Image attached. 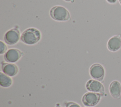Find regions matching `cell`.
I'll return each instance as SVG.
<instances>
[{
	"label": "cell",
	"mask_w": 121,
	"mask_h": 107,
	"mask_svg": "<svg viewBox=\"0 0 121 107\" xmlns=\"http://www.w3.org/2000/svg\"><path fill=\"white\" fill-rule=\"evenodd\" d=\"M117 0H107V1L110 3H114Z\"/></svg>",
	"instance_id": "obj_14"
},
{
	"label": "cell",
	"mask_w": 121,
	"mask_h": 107,
	"mask_svg": "<svg viewBox=\"0 0 121 107\" xmlns=\"http://www.w3.org/2000/svg\"><path fill=\"white\" fill-rule=\"evenodd\" d=\"M55 107H61L60 106V105H59V104H57L56 105V106H55Z\"/></svg>",
	"instance_id": "obj_15"
},
{
	"label": "cell",
	"mask_w": 121,
	"mask_h": 107,
	"mask_svg": "<svg viewBox=\"0 0 121 107\" xmlns=\"http://www.w3.org/2000/svg\"><path fill=\"white\" fill-rule=\"evenodd\" d=\"M7 48L6 45L1 41H0V54H4L7 50Z\"/></svg>",
	"instance_id": "obj_12"
},
{
	"label": "cell",
	"mask_w": 121,
	"mask_h": 107,
	"mask_svg": "<svg viewBox=\"0 0 121 107\" xmlns=\"http://www.w3.org/2000/svg\"><path fill=\"white\" fill-rule=\"evenodd\" d=\"M121 47V38L120 36L116 35L109 39L107 42L108 49L112 52L118 51Z\"/></svg>",
	"instance_id": "obj_8"
},
{
	"label": "cell",
	"mask_w": 121,
	"mask_h": 107,
	"mask_svg": "<svg viewBox=\"0 0 121 107\" xmlns=\"http://www.w3.org/2000/svg\"><path fill=\"white\" fill-rule=\"evenodd\" d=\"M66 0V1H71V0Z\"/></svg>",
	"instance_id": "obj_16"
},
{
	"label": "cell",
	"mask_w": 121,
	"mask_h": 107,
	"mask_svg": "<svg viewBox=\"0 0 121 107\" xmlns=\"http://www.w3.org/2000/svg\"><path fill=\"white\" fill-rule=\"evenodd\" d=\"M109 92L111 95L114 99L120 98L121 94V84L118 81H113L109 85Z\"/></svg>",
	"instance_id": "obj_9"
},
{
	"label": "cell",
	"mask_w": 121,
	"mask_h": 107,
	"mask_svg": "<svg viewBox=\"0 0 121 107\" xmlns=\"http://www.w3.org/2000/svg\"><path fill=\"white\" fill-rule=\"evenodd\" d=\"M1 69L3 72L7 75L13 76H15L18 72V68L14 64L4 63L1 65Z\"/></svg>",
	"instance_id": "obj_10"
},
{
	"label": "cell",
	"mask_w": 121,
	"mask_h": 107,
	"mask_svg": "<svg viewBox=\"0 0 121 107\" xmlns=\"http://www.w3.org/2000/svg\"><path fill=\"white\" fill-rule=\"evenodd\" d=\"M119 1H120V3L121 4V0H119Z\"/></svg>",
	"instance_id": "obj_17"
},
{
	"label": "cell",
	"mask_w": 121,
	"mask_h": 107,
	"mask_svg": "<svg viewBox=\"0 0 121 107\" xmlns=\"http://www.w3.org/2000/svg\"><path fill=\"white\" fill-rule=\"evenodd\" d=\"M12 83V79L6 74L0 72V85L3 87H8Z\"/></svg>",
	"instance_id": "obj_11"
},
{
	"label": "cell",
	"mask_w": 121,
	"mask_h": 107,
	"mask_svg": "<svg viewBox=\"0 0 121 107\" xmlns=\"http://www.w3.org/2000/svg\"><path fill=\"white\" fill-rule=\"evenodd\" d=\"M20 38V32L17 29L14 28L8 31L4 35V41L8 45L16 44Z\"/></svg>",
	"instance_id": "obj_6"
},
{
	"label": "cell",
	"mask_w": 121,
	"mask_h": 107,
	"mask_svg": "<svg viewBox=\"0 0 121 107\" xmlns=\"http://www.w3.org/2000/svg\"><path fill=\"white\" fill-rule=\"evenodd\" d=\"M89 73L91 76L94 79L102 81L104 76V69L101 64L95 63L90 68Z\"/></svg>",
	"instance_id": "obj_4"
},
{
	"label": "cell",
	"mask_w": 121,
	"mask_h": 107,
	"mask_svg": "<svg viewBox=\"0 0 121 107\" xmlns=\"http://www.w3.org/2000/svg\"><path fill=\"white\" fill-rule=\"evenodd\" d=\"M23 53L19 50L12 48L8 50L4 54V60L8 62H15L21 57Z\"/></svg>",
	"instance_id": "obj_7"
},
{
	"label": "cell",
	"mask_w": 121,
	"mask_h": 107,
	"mask_svg": "<svg viewBox=\"0 0 121 107\" xmlns=\"http://www.w3.org/2000/svg\"><path fill=\"white\" fill-rule=\"evenodd\" d=\"M66 107H80V106L76 103L73 102H68L65 104Z\"/></svg>",
	"instance_id": "obj_13"
},
{
	"label": "cell",
	"mask_w": 121,
	"mask_h": 107,
	"mask_svg": "<svg viewBox=\"0 0 121 107\" xmlns=\"http://www.w3.org/2000/svg\"><path fill=\"white\" fill-rule=\"evenodd\" d=\"M51 17L56 21H65L70 18L69 13L64 7L57 6L51 8L50 12Z\"/></svg>",
	"instance_id": "obj_2"
},
{
	"label": "cell",
	"mask_w": 121,
	"mask_h": 107,
	"mask_svg": "<svg viewBox=\"0 0 121 107\" xmlns=\"http://www.w3.org/2000/svg\"><path fill=\"white\" fill-rule=\"evenodd\" d=\"M41 38V33L35 28H30L25 30L21 36V40L27 45H34Z\"/></svg>",
	"instance_id": "obj_1"
},
{
	"label": "cell",
	"mask_w": 121,
	"mask_h": 107,
	"mask_svg": "<svg viewBox=\"0 0 121 107\" xmlns=\"http://www.w3.org/2000/svg\"><path fill=\"white\" fill-rule=\"evenodd\" d=\"M86 89L91 92H96L103 95L104 93V88L103 84L99 81L94 79L89 80L86 83Z\"/></svg>",
	"instance_id": "obj_5"
},
{
	"label": "cell",
	"mask_w": 121,
	"mask_h": 107,
	"mask_svg": "<svg viewBox=\"0 0 121 107\" xmlns=\"http://www.w3.org/2000/svg\"><path fill=\"white\" fill-rule=\"evenodd\" d=\"M102 95L98 93L88 92L82 97V101L83 104L87 107H93L99 102Z\"/></svg>",
	"instance_id": "obj_3"
}]
</instances>
